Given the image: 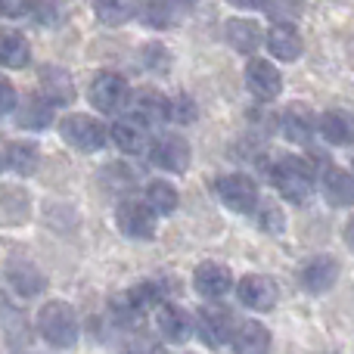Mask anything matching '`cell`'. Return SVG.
<instances>
[{"label":"cell","instance_id":"23","mask_svg":"<svg viewBox=\"0 0 354 354\" xmlns=\"http://www.w3.org/2000/svg\"><path fill=\"white\" fill-rule=\"evenodd\" d=\"M159 333L171 345L187 342L189 333H193V317L180 305H159Z\"/></svg>","mask_w":354,"mask_h":354},{"label":"cell","instance_id":"9","mask_svg":"<svg viewBox=\"0 0 354 354\" xmlns=\"http://www.w3.org/2000/svg\"><path fill=\"white\" fill-rule=\"evenodd\" d=\"M245 87L252 91V97L261 100V103H270V100L280 97L283 91V75L274 62L268 59H249L245 66Z\"/></svg>","mask_w":354,"mask_h":354},{"label":"cell","instance_id":"41","mask_svg":"<svg viewBox=\"0 0 354 354\" xmlns=\"http://www.w3.org/2000/svg\"><path fill=\"white\" fill-rule=\"evenodd\" d=\"M174 3H196V0H174Z\"/></svg>","mask_w":354,"mask_h":354},{"label":"cell","instance_id":"4","mask_svg":"<svg viewBox=\"0 0 354 354\" xmlns=\"http://www.w3.org/2000/svg\"><path fill=\"white\" fill-rule=\"evenodd\" d=\"M87 100L97 112L103 115H118L124 106L131 103V87H128V78L118 72H100L93 75L91 87H87Z\"/></svg>","mask_w":354,"mask_h":354},{"label":"cell","instance_id":"33","mask_svg":"<svg viewBox=\"0 0 354 354\" xmlns=\"http://www.w3.org/2000/svg\"><path fill=\"white\" fill-rule=\"evenodd\" d=\"M124 351L128 354H162V345H159V339H153L147 330H143V333H134V336L128 339Z\"/></svg>","mask_w":354,"mask_h":354},{"label":"cell","instance_id":"1","mask_svg":"<svg viewBox=\"0 0 354 354\" xmlns=\"http://www.w3.org/2000/svg\"><path fill=\"white\" fill-rule=\"evenodd\" d=\"M268 174L274 189H280V196L289 202H305L314 193V168L301 156H280Z\"/></svg>","mask_w":354,"mask_h":354},{"label":"cell","instance_id":"19","mask_svg":"<svg viewBox=\"0 0 354 354\" xmlns=\"http://www.w3.org/2000/svg\"><path fill=\"white\" fill-rule=\"evenodd\" d=\"M233 354H268L270 351V330L258 320H243L239 326H233L230 336Z\"/></svg>","mask_w":354,"mask_h":354},{"label":"cell","instance_id":"36","mask_svg":"<svg viewBox=\"0 0 354 354\" xmlns=\"http://www.w3.org/2000/svg\"><path fill=\"white\" fill-rule=\"evenodd\" d=\"M143 66L147 68H165L168 66V53L162 44H149V47H143Z\"/></svg>","mask_w":354,"mask_h":354},{"label":"cell","instance_id":"11","mask_svg":"<svg viewBox=\"0 0 354 354\" xmlns=\"http://www.w3.org/2000/svg\"><path fill=\"white\" fill-rule=\"evenodd\" d=\"M270 56L280 62H295L305 53V41H301V31L295 28V22H274L264 35Z\"/></svg>","mask_w":354,"mask_h":354},{"label":"cell","instance_id":"25","mask_svg":"<svg viewBox=\"0 0 354 354\" xmlns=\"http://www.w3.org/2000/svg\"><path fill=\"white\" fill-rule=\"evenodd\" d=\"M6 280H10V286L16 289L19 295H25V299L37 295L44 286H47V277H44L31 261H10V268H6Z\"/></svg>","mask_w":354,"mask_h":354},{"label":"cell","instance_id":"17","mask_svg":"<svg viewBox=\"0 0 354 354\" xmlns=\"http://www.w3.org/2000/svg\"><path fill=\"white\" fill-rule=\"evenodd\" d=\"M153 162L171 174H183L189 165V143L180 134H162L153 147Z\"/></svg>","mask_w":354,"mask_h":354},{"label":"cell","instance_id":"38","mask_svg":"<svg viewBox=\"0 0 354 354\" xmlns=\"http://www.w3.org/2000/svg\"><path fill=\"white\" fill-rule=\"evenodd\" d=\"M16 103H19L16 87H12L6 78H0V115H10V112H16Z\"/></svg>","mask_w":354,"mask_h":354},{"label":"cell","instance_id":"13","mask_svg":"<svg viewBox=\"0 0 354 354\" xmlns=\"http://www.w3.org/2000/svg\"><path fill=\"white\" fill-rule=\"evenodd\" d=\"M193 286L205 301H218L233 289V274L227 270V264L202 261L193 274Z\"/></svg>","mask_w":354,"mask_h":354},{"label":"cell","instance_id":"27","mask_svg":"<svg viewBox=\"0 0 354 354\" xmlns=\"http://www.w3.org/2000/svg\"><path fill=\"white\" fill-rule=\"evenodd\" d=\"M6 165L16 174L31 177L37 171V165H41V149H37V143H31V140L10 143V147H6Z\"/></svg>","mask_w":354,"mask_h":354},{"label":"cell","instance_id":"21","mask_svg":"<svg viewBox=\"0 0 354 354\" xmlns=\"http://www.w3.org/2000/svg\"><path fill=\"white\" fill-rule=\"evenodd\" d=\"M41 93L53 106H68L75 100V81L66 68L59 66H44L41 68Z\"/></svg>","mask_w":354,"mask_h":354},{"label":"cell","instance_id":"24","mask_svg":"<svg viewBox=\"0 0 354 354\" xmlns=\"http://www.w3.org/2000/svg\"><path fill=\"white\" fill-rule=\"evenodd\" d=\"M131 109H134L131 115L143 118V122L153 128V124L168 122V118H171V100L162 97L159 91H140L134 100H131Z\"/></svg>","mask_w":354,"mask_h":354},{"label":"cell","instance_id":"14","mask_svg":"<svg viewBox=\"0 0 354 354\" xmlns=\"http://www.w3.org/2000/svg\"><path fill=\"white\" fill-rule=\"evenodd\" d=\"M109 140L115 143L124 156H140L149 143V124L137 115H122L109 128Z\"/></svg>","mask_w":354,"mask_h":354},{"label":"cell","instance_id":"35","mask_svg":"<svg viewBox=\"0 0 354 354\" xmlns=\"http://www.w3.org/2000/svg\"><path fill=\"white\" fill-rule=\"evenodd\" d=\"M171 118L180 124H189L196 118V103L187 97V93H180V97H171Z\"/></svg>","mask_w":354,"mask_h":354},{"label":"cell","instance_id":"37","mask_svg":"<svg viewBox=\"0 0 354 354\" xmlns=\"http://www.w3.org/2000/svg\"><path fill=\"white\" fill-rule=\"evenodd\" d=\"M35 0H0V16L6 19H19V16H28Z\"/></svg>","mask_w":354,"mask_h":354},{"label":"cell","instance_id":"32","mask_svg":"<svg viewBox=\"0 0 354 354\" xmlns=\"http://www.w3.org/2000/svg\"><path fill=\"white\" fill-rule=\"evenodd\" d=\"M255 218H258V227L261 230H268V233H280L283 230V214H280V208L274 205V202H258L255 205Z\"/></svg>","mask_w":354,"mask_h":354},{"label":"cell","instance_id":"42","mask_svg":"<svg viewBox=\"0 0 354 354\" xmlns=\"http://www.w3.org/2000/svg\"><path fill=\"white\" fill-rule=\"evenodd\" d=\"M351 165H354V162H351Z\"/></svg>","mask_w":354,"mask_h":354},{"label":"cell","instance_id":"16","mask_svg":"<svg viewBox=\"0 0 354 354\" xmlns=\"http://www.w3.org/2000/svg\"><path fill=\"white\" fill-rule=\"evenodd\" d=\"M339 280V261L333 255H314L311 261L301 268V286L314 295H324L336 286Z\"/></svg>","mask_w":354,"mask_h":354},{"label":"cell","instance_id":"2","mask_svg":"<svg viewBox=\"0 0 354 354\" xmlns=\"http://www.w3.org/2000/svg\"><path fill=\"white\" fill-rule=\"evenodd\" d=\"M162 286L156 280H143V283H134V286L122 289L118 295L109 299V314L124 326H137L143 320V314L149 308H159L162 305Z\"/></svg>","mask_w":354,"mask_h":354},{"label":"cell","instance_id":"40","mask_svg":"<svg viewBox=\"0 0 354 354\" xmlns=\"http://www.w3.org/2000/svg\"><path fill=\"white\" fill-rule=\"evenodd\" d=\"M345 243H348V249L354 252V218L345 224Z\"/></svg>","mask_w":354,"mask_h":354},{"label":"cell","instance_id":"7","mask_svg":"<svg viewBox=\"0 0 354 354\" xmlns=\"http://www.w3.org/2000/svg\"><path fill=\"white\" fill-rule=\"evenodd\" d=\"M156 218H159V214L149 208V202H140V199L122 202L115 212L118 230L128 239H137V243H147V239L156 236Z\"/></svg>","mask_w":354,"mask_h":354},{"label":"cell","instance_id":"39","mask_svg":"<svg viewBox=\"0 0 354 354\" xmlns=\"http://www.w3.org/2000/svg\"><path fill=\"white\" fill-rule=\"evenodd\" d=\"M236 10H261L264 6V0H230Z\"/></svg>","mask_w":354,"mask_h":354},{"label":"cell","instance_id":"20","mask_svg":"<svg viewBox=\"0 0 354 354\" xmlns=\"http://www.w3.org/2000/svg\"><path fill=\"white\" fill-rule=\"evenodd\" d=\"M224 41L230 44L236 53L249 56V53H255V50L264 44V35H261V25H258V22L236 16V19H230V22L224 25Z\"/></svg>","mask_w":354,"mask_h":354},{"label":"cell","instance_id":"5","mask_svg":"<svg viewBox=\"0 0 354 354\" xmlns=\"http://www.w3.org/2000/svg\"><path fill=\"white\" fill-rule=\"evenodd\" d=\"M59 134H62V140L72 149H78V153H100V149L109 143V131L103 128V122H97L93 115H81V112L62 118Z\"/></svg>","mask_w":354,"mask_h":354},{"label":"cell","instance_id":"26","mask_svg":"<svg viewBox=\"0 0 354 354\" xmlns=\"http://www.w3.org/2000/svg\"><path fill=\"white\" fill-rule=\"evenodd\" d=\"M31 62V47L19 31H0V66L3 68H25Z\"/></svg>","mask_w":354,"mask_h":354},{"label":"cell","instance_id":"15","mask_svg":"<svg viewBox=\"0 0 354 354\" xmlns=\"http://www.w3.org/2000/svg\"><path fill=\"white\" fill-rule=\"evenodd\" d=\"M53 109L56 106L44 93H28L16 103V124L22 131H44L53 124Z\"/></svg>","mask_w":354,"mask_h":354},{"label":"cell","instance_id":"8","mask_svg":"<svg viewBox=\"0 0 354 354\" xmlns=\"http://www.w3.org/2000/svg\"><path fill=\"white\" fill-rule=\"evenodd\" d=\"M196 336L208 345V348H221V345L230 342L233 336V320H230V311L221 305H205L196 311Z\"/></svg>","mask_w":354,"mask_h":354},{"label":"cell","instance_id":"31","mask_svg":"<svg viewBox=\"0 0 354 354\" xmlns=\"http://www.w3.org/2000/svg\"><path fill=\"white\" fill-rule=\"evenodd\" d=\"M261 10L274 22H295L301 16V10H305V0H264Z\"/></svg>","mask_w":354,"mask_h":354},{"label":"cell","instance_id":"34","mask_svg":"<svg viewBox=\"0 0 354 354\" xmlns=\"http://www.w3.org/2000/svg\"><path fill=\"white\" fill-rule=\"evenodd\" d=\"M31 16H35L37 25L50 28V25L59 22V6H56L53 0H35V6H31Z\"/></svg>","mask_w":354,"mask_h":354},{"label":"cell","instance_id":"30","mask_svg":"<svg viewBox=\"0 0 354 354\" xmlns=\"http://www.w3.org/2000/svg\"><path fill=\"white\" fill-rule=\"evenodd\" d=\"M93 12L103 25H124L134 16V0H93Z\"/></svg>","mask_w":354,"mask_h":354},{"label":"cell","instance_id":"3","mask_svg":"<svg viewBox=\"0 0 354 354\" xmlns=\"http://www.w3.org/2000/svg\"><path fill=\"white\" fill-rule=\"evenodd\" d=\"M37 333L53 348H72L78 342V314L68 301H47L37 311Z\"/></svg>","mask_w":354,"mask_h":354},{"label":"cell","instance_id":"28","mask_svg":"<svg viewBox=\"0 0 354 354\" xmlns=\"http://www.w3.org/2000/svg\"><path fill=\"white\" fill-rule=\"evenodd\" d=\"M147 202L156 214H174L180 205V193L168 180H149L147 183Z\"/></svg>","mask_w":354,"mask_h":354},{"label":"cell","instance_id":"10","mask_svg":"<svg viewBox=\"0 0 354 354\" xmlns=\"http://www.w3.org/2000/svg\"><path fill=\"white\" fill-rule=\"evenodd\" d=\"M236 295L252 311H270L277 305V299H280V289H277V280H270V277L249 274L236 283Z\"/></svg>","mask_w":354,"mask_h":354},{"label":"cell","instance_id":"6","mask_svg":"<svg viewBox=\"0 0 354 354\" xmlns=\"http://www.w3.org/2000/svg\"><path fill=\"white\" fill-rule=\"evenodd\" d=\"M214 193H218V199L224 202L230 212H236V214H249V212H255V205H258V187H255V180H252L249 174H243V171L218 177V183H214Z\"/></svg>","mask_w":354,"mask_h":354},{"label":"cell","instance_id":"29","mask_svg":"<svg viewBox=\"0 0 354 354\" xmlns=\"http://www.w3.org/2000/svg\"><path fill=\"white\" fill-rule=\"evenodd\" d=\"M140 22L149 25V28H171L177 22L174 0H147L140 6Z\"/></svg>","mask_w":354,"mask_h":354},{"label":"cell","instance_id":"18","mask_svg":"<svg viewBox=\"0 0 354 354\" xmlns=\"http://www.w3.org/2000/svg\"><path fill=\"white\" fill-rule=\"evenodd\" d=\"M320 189H324V199L333 208H348L354 205V174L345 171L339 165H326L324 177H320Z\"/></svg>","mask_w":354,"mask_h":354},{"label":"cell","instance_id":"12","mask_svg":"<svg viewBox=\"0 0 354 354\" xmlns=\"http://www.w3.org/2000/svg\"><path fill=\"white\" fill-rule=\"evenodd\" d=\"M280 131L289 143L295 147H305V143L314 140V131H317V115L311 112V106L305 103H292L283 109L280 115Z\"/></svg>","mask_w":354,"mask_h":354},{"label":"cell","instance_id":"22","mask_svg":"<svg viewBox=\"0 0 354 354\" xmlns=\"http://www.w3.org/2000/svg\"><path fill=\"white\" fill-rule=\"evenodd\" d=\"M320 137H324L330 147H351L354 143V118L342 109H330L317 118Z\"/></svg>","mask_w":354,"mask_h":354}]
</instances>
